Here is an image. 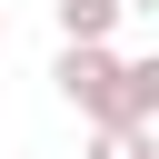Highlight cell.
Wrapping results in <instances>:
<instances>
[{"instance_id":"2","label":"cell","mask_w":159,"mask_h":159,"mask_svg":"<svg viewBox=\"0 0 159 159\" xmlns=\"http://www.w3.org/2000/svg\"><path fill=\"white\" fill-rule=\"evenodd\" d=\"M119 119L159 129V50H119Z\"/></svg>"},{"instance_id":"3","label":"cell","mask_w":159,"mask_h":159,"mask_svg":"<svg viewBox=\"0 0 159 159\" xmlns=\"http://www.w3.org/2000/svg\"><path fill=\"white\" fill-rule=\"evenodd\" d=\"M80 159H159V129H139V119H89V149Z\"/></svg>"},{"instance_id":"4","label":"cell","mask_w":159,"mask_h":159,"mask_svg":"<svg viewBox=\"0 0 159 159\" xmlns=\"http://www.w3.org/2000/svg\"><path fill=\"white\" fill-rule=\"evenodd\" d=\"M50 10H60V40H109V30L129 20L119 0H50Z\"/></svg>"},{"instance_id":"6","label":"cell","mask_w":159,"mask_h":159,"mask_svg":"<svg viewBox=\"0 0 159 159\" xmlns=\"http://www.w3.org/2000/svg\"><path fill=\"white\" fill-rule=\"evenodd\" d=\"M0 40H10V30H0Z\"/></svg>"},{"instance_id":"1","label":"cell","mask_w":159,"mask_h":159,"mask_svg":"<svg viewBox=\"0 0 159 159\" xmlns=\"http://www.w3.org/2000/svg\"><path fill=\"white\" fill-rule=\"evenodd\" d=\"M60 99L80 109V119H119V50L109 40H60Z\"/></svg>"},{"instance_id":"5","label":"cell","mask_w":159,"mask_h":159,"mask_svg":"<svg viewBox=\"0 0 159 159\" xmlns=\"http://www.w3.org/2000/svg\"><path fill=\"white\" fill-rule=\"evenodd\" d=\"M119 10H159V0H119Z\"/></svg>"}]
</instances>
